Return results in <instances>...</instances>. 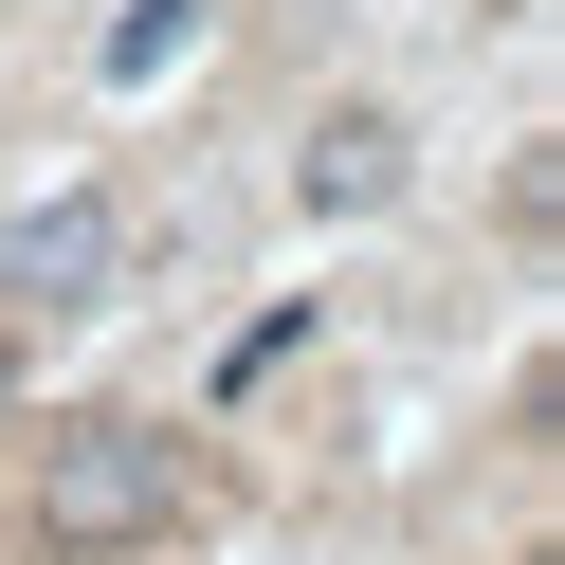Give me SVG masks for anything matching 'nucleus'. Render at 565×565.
<instances>
[{
  "label": "nucleus",
  "instance_id": "1",
  "mask_svg": "<svg viewBox=\"0 0 565 565\" xmlns=\"http://www.w3.org/2000/svg\"><path fill=\"white\" fill-rule=\"evenodd\" d=\"M183 529V438L164 419H74L38 456V547H147Z\"/></svg>",
  "mask_w": 565,
  "mask_h": 565
},
{
  "label": "nucleus",
  "instance_id": "2",
  "mask_svg": "<svg viewBox=\"0 0 565 565\" xmlns=\"http://www.w3.org/2000/svg\"><path fill=\"white\" fill-rule=\"evenodd\" d=\"M110 274H128V201L110 183L38 201V220L0 237V292H19V310H110Z\"/></svg>",
  "mask_w": 565,
  "mask_h": 565
},
{
  "label": "nucleus",
  "instance_id": "3",
  "mask_svg": "<svg viewBox=\"0 0 565 565\" xmlns=\"http://www.w3.org/2000/svg\"><path fill=\"white\" fill-rule=\"evenodd\" d=\"M292 201L310 220H383V201H402V110H329L310 164H292Z\"/></svg>",
  "mask_w": 565,
  "mask_h": 565
},
{
  "label": "nucleus",
  "instance_id": "4",
  "mask_svg": "<svg viewBox=\"0 0 565 565\" xmlns=\"http://www.w3.org/2000/svg\"><path fill=\"white\" fill-rule=\"evenodd\" d=\"M183 38H201V0H128V19H110V74H164Z\"/></svg>",
  "mask_w": 565,
  "mask_h": 565
},
{
  "label": "nucleus",
  "instance_id": "5",
  "mask_svg": "<svg viewBox=\"0 0 565 565\" xmlns=\"http://www.w3.org/2000/svg\"><path fill=\"white\" fill-rule=\"evenodd\" d=\"M0 402H19V365H0Z\"/></svg>",
  "mask_w": 565,
  "mask_h": 565
}]
</instances>
